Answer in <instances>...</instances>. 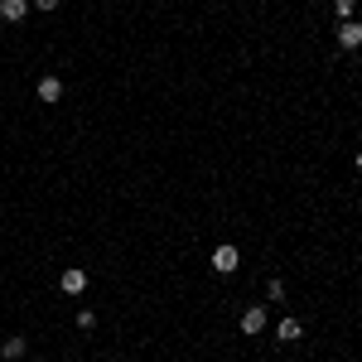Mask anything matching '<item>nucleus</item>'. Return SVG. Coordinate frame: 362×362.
<instances>
[{"mask_svg": "<svg viewBox=\"0 0 362 362\" xmlns=\"http://www.w3.org/2000/svg\"><path fill=\"white\" fill-rule=\"evenodd\" d=\"M237 266H242L237 247H217V252H213V271H217V275H232Z\"/></svg>", "mask_w": 362, "mask_h": 362, "instance_id": "obj_1", "label": "nucleus"}, {"mask_svg": "<svg viewBox=\"0 0 362 362\" xmlns=\"http://www.w3.org/2000/svg\"><path fill=\"white\" fill-rule=\"evenodd\" d=\"M58 285H63V295H83L88 290V271L83 266H68V271L58 275Z\"/></svg>", "mask_w": 362, "mask_h": 362, "instance_id": "obj_2", "label": "nucleus"}, {"mask_svg": "<svg viewBox=\"0 0 362 362\" xmlns=\"http://www.w3.org/2000/svg\"><path fill=\"white\" fill-rule=\"evenodd\" d=\"M338 49H362V24L358 19H343V24H338Z\"/></svg>", "mask_w": 362, "mask_h": 362, "instance_id": "obj_3", "label": "nucleus"}, {"mask_svg": "<svg viewBox=\"0 0 362 362\" xmlns=\"http://www.w3.org/2000/svg\"><path fill=\"white\" fill-rule=\"evenodd\" d=\"M242 334H247V338H256V334H266V309H261V304L242 314Z\"/></svg>", "mask_w": 362, "mask_h": 362, "instance_id": "obj_4", "label": "nucleus"}, {"mask_svg": "<svg viewBox=\"0 0 362 362\" xmlns=\"http://www.w3.org/2000/svg\"><path fill=\"white\" fill-rule=\"evenodd\" d=\"M299 338H304V324L299 319H280L275 324V343H299Z\"/></svg>", "mask_w": 362, "mask_h": 362, "instance_id": "obj_5", "label": "nucleus"}, {"mask_svg": "<svg viewBox=\"0 0 362 362\" xmlns=\"http://www.w3.org/2000/svg\"><path fill=\"white\" fill-rule=\"evenodd\" d=\"M24 15H29V0H0V19L5 24H19Z\"/></svg>", "mask_w": 362, "mask_h": 362, "instance_id": "obj_6", "label": "nucleus"}, {"mask_svg": "<svg viewBox=\"0 0 362 362\" xmlns=\"http://www.w3.org/2000/svg\"><path fill=\"white\" fill-rule=\"evenodd\" d=\"M24 348H29V343L15 334V338H5V343H0V358H5V362H19V358H24Z\"/></svg>", "mask_w": 362, "mask_h": 362, "instance_id": "obj_7", "label": "nucleus"}, {"mask_svg": "<svg viewBox=\"0 0 362 362\" xmlns=\"http://www.w3.org/2000/svg\"><path fill=\"white\" fill-rule=\"evenodd\" d=\"M58 97H63V83H58V78H39V101H49V106H54Z\"/></svg>", "mask_w": 362, "mask_h": 362, "instance_id": "obj_8", "label": "nucleus"}, {"mask_svg": "<svg viewBox=\"0 0 362 362\" xmlns=\"http://www.w3.org/2000/svg\"><path fill=\"white\" fill-rule=\"evenodd\" d=\"M353 10H358V0H334V15L338 19H353Z\"/></svg>", "mask_w": 362, "mask_h": 362, "instance_id": "obj_9", "label": "nucleus"}, {"mask_svg": "<svg viewBox=\"0 0 362 362\" xmlns=\"http://www.w3.org/2000/svg\"><path fill=\"white\" fill-rule=\"evenodd\" d=\"M78 329H83V334L97 329V314H92V309H78Z\"/></svg>", "mask_w": 362, "mask_h": 362, "instance_id": "obj_10", "label": "nucleus"}, {"mask_svg": "<svg viewBox=\"0 0 362 362\" xmlns=\"http://www.w3.org/2000/svg\"><path fill=\"white\" fill-rule=\"evenodd\" d=\"M266 299H285V280H271L266 285Z\"/></svg>", "mask_w": 362, "mask_h": 362, "instance_id": "obj_11", "label": "nucleus"}, {"mask_svg": "<svg viewBox=\"0 0 362 362\" xmlns=\"http://www.w3.org/2000/svg\"><path fill=\"white\" fill-rule=\"evenodd\" d=\"M34 5H39L44 15H49V10H58V0H34Z\"/></svg>", "mask_w": 362, "mask_h": 362, "instance_id": "obj_12", "label": "nucleus"}, {"mask_svg": "<svg viewBox=\"0 0 362 362\" xmlns=\"http://www.w3.org/2000/svg\"><path fill=\"white\" fill-rule=\"evenodd\" d=\"M358 174H362V150H358Z\"/></svg>", "mask_w": 362, "mask_h": 362, "instance_id": "obj_13", "label": "nucleus"}]
</instances>
